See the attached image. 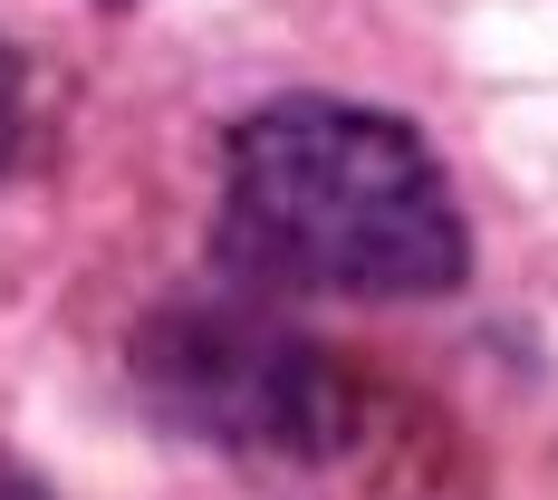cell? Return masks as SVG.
I'll return each mask as SVG.
<instances>
[{
  "label": "cell",
  "instance_id": "cell-1",
  "mask_svg": "<svg viewBox=\"0 0 558 500\" xmlns=\"http://www.w3.org/2000/svg\"><path fill=\"white\" fill-rule=\"evenodd\" d=\"M231 251L328 298H434L472 270V231L414 125L347 97H279L231 125Z\"/></svg>",
  "mask_w": 558,
  "mask_h": 500
},
{
  "label": "cell",
  "instance_id": "cell-2",
  "mask_svg": "<svg viewBox=\"0 0 558 500\" xmlns=\"http://www.w3.org/2000/svg\"><path fill=\"white\" fill-rule=\"evenodd\" d=\"M173 346H183V366H173L165 386L213 434H251V443H289V452H308V443L337 434V376L308 346L251 337V318H203V328H183Z\"/></svg>",
  "mask_w": 558,
  "mask_h": 500
},
{
  "label": "cell",
  "instance_id": "cell-3",
  "mask_svg": "<svg viewBox=\"0 0 558 500\" xmlns=\"http://www.w3.org/2000/svg\"><path fill=\"white\" fill-rule=\"evenodd\" d=\"M10 135H20V97H10V58H0V164H10Z\"/></svg>",
  "mask_w": 558,
  "mask_h": 500
}]
</instances>
